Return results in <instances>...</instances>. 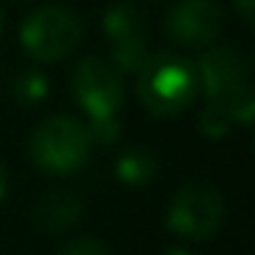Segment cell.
I'll return each instance as SVG.
<instances>
[{
  "instance_id": "8",
  "label": "cell",
  "mask_w": 255,
  "mask_h": 255,
  "mask_svg": "<svg viewBox=\"0 0 255 255\" xmlns=\"http://www.w3.org/2000/svg\"><path fill=\"white\" fill-rule=\"evenodd\" d=\"M225 14L214 0H178L165 14V33L181 47H211L222 33Z\"/></svg>"
},
{
  "instance_id": "1",
  "label": "cell",
  "mask_w": 255,
  "mask_h": 255,
  "mask_svg": "<svg viewBox=\"0 0 255 255\" xmlns=\"http://www.w3.org/2000/svg\"><path fill=\"white\" fill-rule=\"evenodd\" d=\"M198 85L209 96V105L225 113L231 121L250 127L255 118V94L250 83L247 58L233 47H211L195 66Z\"/></svg>"
},
{
  "instance_id": "15",
  "label": "cell",
  "mask_w": 255,
  "mask_h": 255,
  "mask_svg": "<svg viewBox=\"0 0 255 255\" xmlns=\"http://www.w3.org/2000/svg\"><path fill=\"white\" fill-rule=\"evenodd\" d=\"M233 3H236V11H239V17H242V22L253 25V19H255V0H233Z\"/></svg>"
},
{
  "instance_id": "2",
  "label": "cell",
  "mask_w": 255,
  "mask_h": 255,
  "mask_svg": "<svg viewBox=\"0 0 255 255\" xmlns=\"http://www.w3.org/2000/svg\"><path fill=\"white\" fill-rule=\"evenodd\" d=\"M198 72L176 52H154L137 69V99L156 118H176L198 96Z\"/></svg>"
},
{
  "instance_id": "4",
  "label": "cell",
  "mask_w": 255,
  "mask_h": 255,
  "mask_svg": "<svg viewBox=\"0 0 255 255\" xmlns=\"http://www.w3.org/2000/svg\"><path fill=\"white\" fill-rule=\"evenodd\" d=\"M19 41L25 52L39 63L63 61L83 41V22L63 6H41L25 17Z\"/></svg>"
},
{
  "instance_id": "9",
  "label": "cell",
  "mask_w": 255,
  "mask_h": 255,
  "mask_svg": "<svg viewBox=\"0 0 255 255\" xmlns=\"http://www.w3.org/2000/svg\"><path fill=\"white\" fill-rule=\"evenodd\" d=\"M83 200L69 189H58V192H47L39 203L33 206V225L41 233H63L72 231L80 220H83Z\"/></svg>"
},
{
  "instance_id": "13",
  "label": "cell",
  "mask_w": 255,
  "mask_h": 255,
  "mask_svg": "<svg viewBox=\"0 0 255 255\" xmlns=\"http://www.w3.org/2000/svg\"><path fill=\"white\" fill-rule=\"evenodd\" d=\"M88 132H91V140L94 143H116L118 140V132H121V121L118 116H105V118H88Z\"/></svg>"
},
{
  "instance_id": "14",
  "label": "cell",
  "mask_w": 255,
  "mask_h": 255,
  "mask_svg": "<svg viewBox=\"0 0 255 255\" xmlns=\"http://www.w3.org/2000/svg\"><path fill=\"white\" fill-rule=\"evenodd\" d=\"M55 255H110V250L94 236H80V239H69V242H63Z\"/></svg>"
},
{
  "instance_id": "17",
  "label": "cell",
  "mask_w": 255,
  "mask_h": 255,
  "mask_svg": "<svg viewBox=\"0 0 255 255\" xmlns=\"http://www.w3.org/2000/svg\"><path fill=\"white\" fill-rule=\"evenodd\" d=\"M165 255H195V253L187 247H170V250H165Z\"/></svg>"
},
{
  "instance_id": "5",
  "label": "cell",
  "mask_w": 255,
  "mask_h": 255,
  "mask_svg": "<svg viewBox=\"0 0 255 255\" xmlns=\"http://www.w3.org/2000/svg\"><path fill=\"white\" fill-rule=\"evenodd\" d=\"M225 220V198L209 181H189L173 195L167 206V228L181 239H203L214 236Z\"/></svg>"
},
{
  "instance_id": "12",
  "label": "cell",
  "mask_w": 255,
  "mask_h": 255,
  "mask_svg": "<svg viewBox=\"0 0 255 255\" xmlns=\"http://www.w3.org/2000/svg\"><path fill=\"white\" fill-rule=\"evenodd\" d=\"M198 129L203 132V137H211V140H220L228 134V129H231V118L225 116V113H220L217 107H206L203 113H200L198 118Z\"/></svg>"
},
{
  "instance_id": "7",
  "label": "cell",
  "mask_w": 255,
  "mask_h": 255,
  "mask_svg": "<svg viewBox=\"0 0 255 255\" xmlns=\"http://www.w3.org/2000/svg\"><path fill=\"white\" fill-rule=\"evenodd\" d=\"M107 39L113 50V63L121 72H137L148 58V25L145 14L134 3H116L105 11L102 19Z\"/></svg>"
},
{
  "instance_id": "3",
  "label": "cell",
  "mask_w": 255,
  "mask_h": 255,
  "mask_svg": "<svg viewBox=\"0 0 255 255\" xmlns=\"http://www.w3.org/2000/svg\"><path fill=\"white\" fill-rule=\"evenodd\" d=\"M94 148L91 132L80 118L50 116L30 134V159L47 176H72L85 167Z\"/></svg>"
},
{
  "instance_id": "6",
  "label": "cell",
  "mask_w": 255,
  "mask_h": 255,
  "mask_svg": "<svg viewBox=\"0 0 255 255\" xmlns=\"http://www.w3.org/2000/svg\"><path fill=\"white\" fill-rule=\"evenodd\" d=\"M72 99L88 118L118 116L124 105V72L102 55H88L72 72Z\"/></svg>"
},
{
  "instance_id": "18",
  "label": "cell",
  "mask_w": 255,
  "mask_h": 255,
  "mask_svg": "<svg viewBox=\"0 0 255 255\" xmlns=\"http://www.w3.org/2000/svg\"><path fill=\"white\" fill-rule=\"evenodd\" d=\"M0 36H3V14H0Z\"/></svg>"
},
{
  "instance_id": "10",
  "label": "cell",
  "mask_w": 255,
  "mask_h": 255,
  "mask_svg": "<svg viewBox=\"0 0 255 255\" xmlns=\"http://www.w3.org/2000/svg\"><path fill=\"white\" fill-rule=\"evenodd\" d=\"M159 173V162H156L154 151L143 148V145H129L116 156V176L121 184L129 187H145L151 184Z\"/></svg>"
},
{
  "instance_id": "16",
  "label": "cell",
  "mask_w": 255,
  "mask_h": 255,
  "mask_svg": "<svg viewBox=\"0 0 255 255\" xmlns=\"http://www.w3.org/2000/svg\"><path fill=\"white\" fill-rule=\"evenodd\" d=\"M8 187H11V184H8V170L3 167V162H0V200L8 195Z\"/></svg>"
},
{
  "instance_id": "11",
  "label": "cell",
  "mask_w": 255,
  "mask_h": 255,
  "mask_svg": "<svg viewBox=\"0 0 255 255\" xmlns=\"http://www.w3.org/2000/svg\"><path fill=\"white\" fill-rule=\"evenodd\" d=\"M11 94H14V102L19 107H39L47 99V94H50V80H47V74L41 69L28 66L14 77Z\"/></svg>"
}]
</instances>
